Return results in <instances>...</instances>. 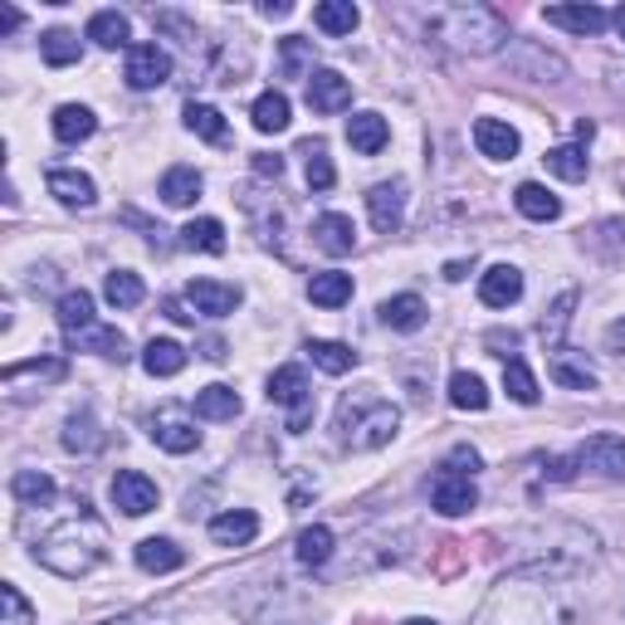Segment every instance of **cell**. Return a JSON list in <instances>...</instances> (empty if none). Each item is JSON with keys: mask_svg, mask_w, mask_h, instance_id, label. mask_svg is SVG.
Masks as SVG:
<instances>
[{"mask_svg": "<svg viewBox=\"0 0 625 625\" xmlns=\"http://www.w3.org/2000/svg\"><path fill=\"white\" fill-rule=\"evenodd\" d=\"M181 235H186V245L201 249V255H225V225H221V221H211V215L191 221Z\"/></svg>", "mask_w": 625, "mask_h": 625, "instance_id": "43", "label": "cell"}, {"mask_svg": "<svg viewBox=\"0 0 625 625\" xmlns=\"http://www.w3.org/2000/svg\"><path fill=\"white\" fill-rule=\"evenodd\" d=\"M196 196H201V172H196V166H172V172L162 176V201L166 205L181 211V205H191Z\"/></svg>", "mask_w": 625, "mask_h": 625, "instance_id": "33", "label": "cell"}, {"mask_svg": "<svg viewBox=\"0 0 625 625\" xmlns=\"http://www.w3.org/2000/svg\"><path fill=\"white\" fill-rule=\"evenodd\" d=\"M186 304L201 312V318H225V312L239 308V288L221 284V279H191L186 284Z\"/></svg>", "mask_w": 625, "mask_h": 625, "instance_id": "11", "label": "cell"}, {"mask_svg": "<svg viewBox=\"0 0 625 625\" xmlns=\"http://www.w3.org/2000/svg\"><path fill=\"white\" fill-rule=\"evenodd\" d=\"M103 625H162V621H152V616H142V611H132V616H113V621H103Z\"/></svg>", "mask_w": 625, "mask_h": 625, "instance_id": "54", "label": "cell"}, {"mask_svg": "<svg viewBox=\"0 0 625 625\" xmlns=\"http://www.w3.org/2000/svg\"><path fill=\"white\" fill-rule=\"evenodd\" d=\"M122 79H128V89H138V93L162 89V83L172 79V55H166L162 45H132V49H128V69H122Z\"/></svg>", "mask_w": 625, "mask_h": 625, "instance_id": "8", "label": "cell"}, {"mask_svg": "<svg viewBox=\"0 0 625 625\" xmlns=\"http://www.w3.org/2000/svg\"><path fill=\"white\" fill-rule=\"evenodd\" d=\"M239 415V391L235 387H205L196 391V421H235Z\"/></svg>", "mask_w": 625, "mask_h": 625, "instance_id": "28", "label": "cell"}, {"mask_svg": "<svg viewBox=\"0 0 625 625\" xmlns=\"http://www.w3.org/2000/svg\"><path fill=\"white\" fill-rule=\"evenodd\" d=\"M332 431H338L342 450H381V445H391L396 431H401V411H396L377 387H362L338 401Z\"/></svg>", "mask_w": 625, "mask_h": 625, "instance_id": "3", "label": "cell"}, {"mask_svg": "<svg viewBox=\"0 0 625 625\" xmlns=\"http://www.w3.org/2000/svg\"><path fill=\"white\" fill-rule=\"evenodd\" d=\"M547 377L557 381V387H571V391H597V372L587 367V362L577 357V352H552V362H547Z\"/></svg>", "mask_w": 625, "mask_h": 625, "instance_id": "22", "label": "cell"}, {"mask_svg": "<svg viewBox=\"0 0 625 625\" xmlns=\"http://www.w3.org/2000/svg\"><path fill=\"white\" fill-rule=\"evenodd\" d=\"M132 557H138V567H142V571H152V577H162V571H176V567H181V562H186V552L176 547L172 538H142Z\"/></svg>", "mask_w": 625, "mask_h": 625, "instance_id": "25", "label": "cell"}, {"mask_svg": "<svg viewBox=\"0 0 625 625\" xmlns=\"http://www.w3.org/2000/svg\"><path fill=\"white\" fill-rule=\"evenodd\" d=\"M347 142H352V152L377 156L391 142L387 118H381V113H352V118H347Z\"/></svg>", "mask_w": 625, "mask_h": 625, "instance_id": "20", "label": "cell"}, {"mask_svg": "<svg viewBox=\"0 0 625 625\" xmlns=\"http://www.w3.org/2000/svg\"><path fill=\"white\" fill-rule=\"evenodd\" d=\"M211 538L221 547H245V543H255L259 538V518L249 514V508H231V514L211 518Z\"/></svg>", "mask_w": 625, "mask_h": 625, "instance_id": "21", "label": "cell"}, {"mask_svg": "<svg viewBox=\"0 0 625 625\" xmlns=\"http://www.w3.org/2000/svg\"><path fill=\"white\" fill-rule=\"evenodd\" d=\"M166 318H176V322H191L196 312H186V308H181V304H176V298H172V304H166Z\"/></svg>", "mask_w": 625, "mask_h": 625, "instance_id": "56", "label": "cell"}, {"mask_svg": "<svg viewBox=\"0 0 625 625\" xmlns=\"http://www.w3.org/2000/svg\"><path fill=\"white\" fill-rule=\"evenodd\" d=\"M205 357L221 362V357H225V342H215V338H211V342H205Z\"/></svg>", "mask_w": 625, "mask_h": 625, "instance_id": "57", "label": "cell"}, {"mask_svg": "<svg viewBox=\"0 0 625 625\" xmlns=\"http://www.w3.org/2000/svg\"><path fill=\"white\" fill-rule=\"evenodd\" d=\"M357 20H362V10L352 5V0H322L318 10H312V25L322 30V35H352L357 30Z\"/></svg>", "mask_w": 625, "mask_h": 625, "instance_id": "29", "label": "cell"}, {"mask_svg": "<svg viewBox=\"0 0 625 625\" xmlns=\"http://www.w3.org/2000/svg\"><path fill=\"white\" fill-rule=\"evenodd\" d=\"M59 328L74 338V332L93 328V294L89 288H69L64 298H59Z\"/></svg>", "mask_w": 625, "mask_h": 625, "instance_id": "38", "label": "cell"}, {"mask_svg": "<svg viewBox=\"0 0 625 625\" xmlns=\"http://www.w3.org/2000/svg\"><path fill=\"white\" fill-rule=\"evenodd\" d=\"M128 15H118V10H98V15L89 20V39L103 49H122L128 45Z\"/></svg>", "mask_w": 625, "mask_h": 625, "instance_id": "39", "label": "cell"}, {"mask_svg": "<svg viewBox=\"0 0 625 625\" xmlns=\"http://www.w3.org/2000/svg\"><path fill=\"white\" fill-rule=\"evenodd\" d=\"M152 440L162 445L166 455H191L196 445H201V431H196L186 405H162V411L152 415Z\"/></svg>", "mask_w": 625, "mask_h": 625, "instance_id": "5", "label": "cell"}, {"mask_svg": "<svg viewBox=\"0 0 625 625\" xmlns=\"http://www.w3.org/2000/svg\"><path fill=\"white\" fill-rule=\"evenodd\" d=\"M543 20L547 25H557V30H571V35H601V30L611 25V15L601 5H547L543 10Z\"/></svg>", "mask_w": 625, "mask_h": 625, "instance_id": "15", "label": "cell"}, {"mask_svg": "<svg viewBox=\"0 0 625 625\" xmlns=\"http://www.w3.org/2000/svg\"><path fill=\"white\" fill-rule=\"evenodd\" d=\"M74 347L79 352H98V357H113V362H128V338H122L118 328H103V322H93V328L74 332Z\"/></svg>", "mask_w": 625, "mask_h": 625, "instance_id": "24", "label": "cell"}, {"mask_svg": "<svg viewBox=\"0 0 625 625\" xmlns=\"http://www.w3.org/2000/svg\"><path fill=\"white\" fill-rule=\"evenodd\" d=\"M308 108L312 113H342L352 108V83L338 69H312L308 74Z\"/></svg>", "mask_w": 625, "mask_h": 625, "instance_id": "13", "label": "cell"}, {"mask_svg": "<svg viewBox=\"0 0 625 625\" xmlns=\"http://www.w3.org/2000/svg\"><path fill=\"white\" fill-rule=\"evenodd\" d=\"M308 352H312V362H318L328 377H342V372L357 367V352L342 347V342H308Z\"/></svg>", "mask_w": 625, "mask_h": 625, "instance_id": "47", "label": "cell"}, {"mask_svg": "<svg viewBox=\"0 0 625 625\" xmlns=\"http://www.w3.org/2000/svg\"><path fill=\"white\" fill-rule=\"evenodd\" d=\"M381 322L391 332H421L425 328V298L421 294H396L381 304Z\"/></svg>", "mask_w": 625, "mask_h": 625, "instance_id": "23", "label": "cell"}, {"mask_svg": "<svg viewBox=\"0 0 625 625\" xmlns=\"http://www.w3.org/2000/svg\"><path fill=\"white\" fill-rule=\"evenodd\" d=\"M93 128H98V118H93V108H83V103L55 108V138L59 142H83V138H93Z\"/></svg>", "mask_w": 625, "mask_h": 625, "instance_id": "31", "label": "cell"}, {"mask_svg": "<svg viewBox=\"0 0 625 625\" xmlns=\"http://www.w3.org/2000/svg\"><path fill=\"white\" fill-rule=\"evenodd\" d=\"M103 298H108L113 308H138L142 298H148V288H142V279L132 274V269H113V274L103 279Z\"/></svg>", "mask_w": 625, "mask_h": 625, "instance_id": "37", "label": "cell"}, {"mask_svg": "<svg viewBox=\"0 0 625 625\" xmlns=\"http://www.w3.org/2000/svg\"><path fill=\"white\" fill-rule=\"evenodd\" d=\"M571 308H577V288L557 294V304L547 308V318H543V342H547V352H562V338H567V328H571Z\"/></svg>", "mask_w": 625, "mask_h": 625, "instance_id": "40", "label": "cell"}, {"mask_svg": "<svg viewBox=\"0 0 625 625\" xmlns=\"http://www.w3.org/2000/svg\"><path fill=\"white\" fill-rule=\"evenodd\" d=\"M103 445H108V435L98 431L93 411L69 415V425H64V450H74V455H93V450H103Z\"/></svg>", "mask_w": 625, "mask_h": 625, "instance_id": "30", "label": "cell"}, {"mask_svg": "<svg viewBox=\"0 0 625 625\" xmlns=\"http://www.w3.org/2000/svg\"><path fill=\"white\" fill-rule=\"evenodd\" d=\"M479 298H484L488 308H508L523 298V274H518L514 264H494L484 279H479Z\"/></svg>", "mask_w": 625, "mask_h": 625, "instance_id": "19", "label": "cell"}, {"mask_svg": "<svg viewBox=\"0 0 625 625\" xmlns=\"http://www.w3.org/2000/svg\"><path fill=\"white\" fill-rule=\"evenodd\" d=\"M450 401L460 405V411H484L488 391H484V381H479L474 372H455L450 377Z\"/></svg>", "mask_w": 625, "mask_h": 625, "instance_id": "48", "label": "cell"}, {"mask_svg": "<svg viewBox=\"0 0 625 625\" xmlns=\"http://www.w3.org/2000/svg\"><path fill=\"white\" fill-rule=\"evenodd\" d=\"M269 401L274 405H288L294 411V421H288V431H304L308 425V411H312V391H308V377H304V367H279L274 377H269Z\"/></svg>", "mask_w": 625, "mask_h": 625, "instance_id": "6", "label": "cell"}, {"mask_svg": "<svg viewBox=\"0 0 625 625\" xmlns=\"http://www.w3.org/2000/svg\"><path fill=\"white\" fill-rule=\"evenodd\" d=\"M474 148H479V156H488V162H514L518 156V132L508 128L504 118H479L474 122Z\"/></svg>", "mask_w": 625, "mask_h": 625, "instance_id": "14", "label": "cell"}, {"mask_svg": "<svg viewBox=\"0 0 625 625\" xmlns=\"http://www.w3.org/2000/svg\"><path fill=\"white\" fill-rule=\"evenodd\" d=\"M504 387H508V396H514L518 405H533L538 401V377L528 372L523 357H508L504 362Z\"/></svg>", "mask_w": 625, "mask_h": 625, "instance_id": "44", "label": "cell"}, {"mask_svg": "<svg viewBox=\"0 0 625 625\" xmlns=\"http://www.w3.org/2000/svg\"><path fill=\"white\" fill-rule=\"evenodd\" d=\"M401 625H440V621H425V616H411V621H401Z\"/></svg>", "mask_w": 625, "mask_h": 625, "instance_id": "59", "label": "cell"}, {"mask_svg": "<svg viewBox=\"0 0 625 625\" xmlns=\"http://www.w3.org/2000/svg\"><path fill=\"white\" fill-rule=\"evenodd\" d=\"M308 298L318 308H342L352 304V274H342V269H322V274L308 279Z\"/></svg>", "mask_w": 625, "mask_h": 625, "instance_id": "26", "label": "cell"}, {"mask_svg": "<svg viewBox=\"0 0 625 625\" xmlns=\"http://www.w3.org/2000/svg\"><path fill=\"white\" fill-rule=\"evenodd\" d=\"M577 464L601 479H625V435H591L577 450Z\"/></svg>", "mask_w": 625, "mask_h": 625, "instance_id": "10", "label": "cell"}, {"mask_svg": "<svg viewBox=\"0 0 625 625\" xmlns=\"http://www.w3.org/2000/svg\"><path fill=\"white\" fill-rule=\"evenodd\" d=\"M425 35L455 55H494L508 39V20L488 5H440L425 20Z\"/></svg>", "mask_w": 625, "mask_h": 625, "instance_id": "4", "label": "cell"}, {"mask_svg": "<svg viewBox=\"0 0 625 625\" xmlns=\"http://www.w3.org/2000/svg\"><path fill=\"white\" fill-rule=\"evenodd\" d=\"M255 172H259V176H279V172H284V156L259 152V156H255Z\"/></svg>", "mask_w": 625, "mask_h": 625, "instance_id": "53", "label": "cell"}, {"mask_svg": "<svg viewBox=\"0 0 625 625\" xmlns=\"http://www.w3.org/2000/svg\"><path fill=\"white\" fill-rule=\"evenodd\" d=\"M367 211H372V225H377L381 235L401 231V221H405V181H377L367 191Z\"/></svg>", "mask_w": 625, "mask_h": 625, "instance_id": "12", "label": "cell"}, {"mask_svg": "<svg viewBox=\"0 0 625 625\" xmlns=\"http://www.w3.org/2000/svg\"><path fill=\"white\" fill-rule=\"evenodd\" d=\"M514 201H518V211H523L528 221H557V215H562V201L547 191V186H538V181H523V186H518Z\"/></svg>", "mask_w": 625, "mask_h": 625, "instance_id": "32", "label": "cell"}, {"mask_svg": "<svg viewBox=\"0 0 625 625\" xmlns=\"http://www.w3.org/2000/svg\"><path fill=\"white\" fill-rule=\"evenodd\" d=\"M591 557L552 552L543 562H523L494 581L474 625H571L577 621V571Z\"/></svg>", "mask_w": 625, "mask_h": 625, "instance_id": "1", "label": "cell"}, {"mask_svg": "<svg viewBox=\"0 0 625 625\" xmlns=\"http://www.w3.org/2000/svg\"><path fill=\"white\" fill-rule=\"evenodd\" d=\"M142 367H148L152 377H176V372L186 367V347L176 338H152L148 347H142Z\"/></svg>", "mask_w": 625, "mask_h": 625, "instance_id": "27", "label": "cell"}, {"mask_svg": "<svg viewBox=\"0 0 625 625\" xmlns=\"http://www.w3.org/2000/svg\"><path fill=\"white\" fill-rule=\"evenodd\" d=\"M20 25V10H10V5H0V35H10V30Z\"/></svg>", "mask_w": 625, "mask_h": 625, "instance_id": "55", "label": "cell"}, {"mask_svg": "<svg viewBox=\"0 0 625 625\" xmlns=\"http://www.w3.org/2000/svg\"><path fill=\"white\" fill-rule=\"evenodd\" d=\"M543 162H547V172L552 176H562V181H587V152H581V148H571V142H567V148H552L547 156H543Z\"/></svg>", "mask_w": 625, "mask_h": 625, "instance_id": "42", "label": "cell"}, {"mask_svg": "<svg viewBox=\"0 0 625 625\" xmlns=\"http://www.w3.org/2000/svg\"><path fill=\"white\" fill-rule=\"evenodd\" d=\"M304 156H308V186H312V191H332L338 166H332L328 148H322V142H304Z\"/></svg>", "mask_w": 625, "mask_h": 625, "instance_id": "49", "label": "cell"}, {"mask_svg": "<svg viewBox=\"0 0 625 625\" xmlns=\"http://www.w3.org/2000/svg\"><path fill=\"white\" fill-rule=\"evenodd\" d=\"M332 557V528H322V523H312L298 533V562L304 567H322V562Z\"/></svg>", "mask_w": 625, "mask_h": 625, "instance_id": "46", "label": "cell"}, {"mask_svg": "<svg viewBox=\"0 0 625 625\" xmlns=\"http://www.w3.org/2000/svg\"><path fill=\"white\" fill-rule=\"evenodd\" d=\"M186 128L196 132V138H205V142H231V128H225V118H221V108H211V103H186Z\"/></svg>", "mask_w": 625, "mask_h": 625, "instance_id": "35", "label": "cell"}, {"mask_svg": "<svg viewBox=\"0 0 625 625\" xmlns=\"http://www.w3.org/2000/svg\"><path fill=\"white\" fill-rule=\"evenodd\" d=\"M10 494H15L25 508H45L49 498H55V479L39 474V469H20V474L10 479Z\"/></svg>", "mask_w": 625, "mask_h": 625, "instance_id": "36", "label": "cell"}, {"mask_svg": "<svg viewBox=\"0 0 625 625\" xmlns=\"http://www.w3.org/2000/svg\"><path fill=\"white\" fill-rule=\"evenodd\" d=\"M606 352L625 367V318H616V322L606 328Z\"/></svg>", "mask_w": 625, "mask_h": 625, "instance_id": "52", "label": "cell"}, {"mask_svg": "<svg viewBox=\"0 0 625 625\" xmlns=\"http://www.w3.org/2000/svg\"><path fill=\"white\" fill-rule=\"evenodd\" d=\"M0 606H5V621H0V625H35V606L20 597L15 581H5V587H0Z\"/></svg>", "mask_w": 625, "mask_h": 625, "instance_id": "51", "label": "cell"}, {"mask_svg": "<svg viewBox=\"0 0 625 625\" xmlns=\"http://www.w3.org/2000/svg\"><path fill=\"white\" fill-rule=\"evenodd\" d=\"M39 55H45L49 69H69V64H79L83 45L74 30H49V35H39Z\"/></svg>", "mask_w": 625, "mask_h": 625, "instance_id": "34", "label": "cell"}, {"mask_svg": "<svg viewBox=\"0 0 625 625\" xmlns=\"http://www.w3.org/2000/svg\"><path fill=\"white\" fill-rule=\"evenodd\" d=\"M611 25H616V30H621V39H625V5L616 10V15H611Z\"/></svg>", "mask_w": 625, "mask_h": 625, "instance_id": "58", "label": "cell"}, {"mask_svg": "<svg viewBox=\"0 0 625 625\" xmlns=\"http://www.w3.org/2000/svg\"><path fill=\"white\" fill-rule=\"evenodd\" d=\"M108 494H113V504L122 508V514L128 518H142V514H152L156 508V484L148 474H138V469H118V474H113V484H108Z\"/></svg>", "mask_w": 625, "mask_h": 625, "instance_id": "9", "label": "cell"}, {"mask_svg": "<svg viewBox=\"0 0 625 625\" xmlns=\"http://www.w3.org/2000/svg\"><path fill=\"white\" fill-rule=\"evenodd\" d=\"M508 64H514L523 79H538V83H562L567 79V64H562L557 55H547V49H538V45H518L514 55H508Z\"/></svg>", "mask_w": 625, "mask_h": 625, "instance_id": "18", "label": "cell"}, {"mask_svg": "<svg viewBox=\"0 0 625 625\" xmlns=\"http://www.w3.org/2000/svg\"><path fill=\"white\" fill-rule=\"evenodd\" d=\"M288 122H294V118H288V98H284V93H279V89L259 93V98H255V128L259 132H284Z\"/></svg>", "mask_w": 625, "mask_h": 625, "instance_id": "41", "label": "cell"}, {"mask_svg": "<svg viewBox=\"0 0 625 625\" xmlns=\"http://www.w3.org/2000/svg\"><path fill=\"white\" fill-rule=\"evenodd\" d=\"M279 55H284V79H304L312 74V55H308V39H298V35H288L284 45H279Z\"/></svg>", "mask_w": 625, "mask_h": 625, "instance_id": "50", "label": "cell"}, {"mask_svg": "<svg viewBox=\"0 0 625 625\" xmlns=\"http://www.w3.org/2000/svg\"><path fill=\"white\" fill-rule=\"evenodd\" d=\"M108 557V528L98 514H89V504H74V514L55 518L49 533L35 543V562L49 567L55 577H89L93 567H103Z\"/></svg>", "mask_w": 625, "mask_h": 625, "instance_id": "2", "label": "cell"}, {"mask_svg": "<svg viewBox=\"0 0 625 625\" xmlns=\"http://www.w3.org/2000/svg\"><path fill=\"white\" fill-rule=\"evenodd\" d=\"M312 245H318L322 255L342 259V255H352V249H357V225H352L347 215L328 211V215H318V225H312Z\"/></svg>", "mask_w": 625, "mask_h": 625, "instance_id": "17", "label": "cell"}, {"mask_svg": "<svg viewBox=\"0 0 625 625\" xmlns=\"http://www.w3.org/2000/svg\"><path fill=\"white\" fill-rule=\"evenodd\" d=\"M49 196H59V205H74V211H89L98 201V186H93L89 172H74V166H59L49 172Z\"/></svg>", "mask_w": 625, "mask_h": 625, "instance_id": "16", "label": "cell"}, {"mask_svg": "<svg viewBox=\"0 0 625 625\" xmlns=\"http://www.w3.org/2000/svg\"><path fill=\"white\" fill-rule=\"evenodd\" d=\"M431 504H435V514L460 518L479 504V488H474V479H469L464 469H440L435 484H431Z\"/></svg>", "mask_w": 625, "mask_h": 625, "instance_id": "7", "label": "cell"}, {"mask_svg": "<svg viewBox=\"0 0 625 625\" xmlns=\"http://www.w3.org/2000/svg\"><path fill=\"white\" fill-rule=\"evenodd\" d=\"M20 381H64V362L45 357V362H15V367H5V387H20Z\"/></svg>", "mask_w": 625, "mask_h": 625, "instance_id": "45", "label": "cell"}]
</instances>
